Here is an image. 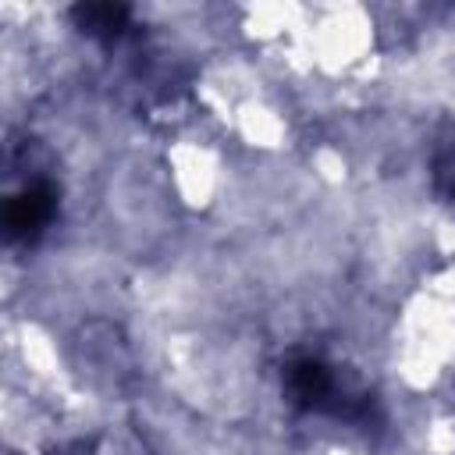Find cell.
Segmentation results:
<instances>
[{
  "mask_svg": "<svg viewBox=\"0 0 455 455\" xmlns=\"http://www.w3.org/2000/svg\"><path fill=\"white\" fill-rule=\"evenodd\" d=\"M284 402L302 412H323L348 423H366L373 398L370 391L355 387L352 377H345L338 366L323 363L320 355H295L281 370Z\"/></svg>",
  "mask_w": 455,
  "mask_h": 455,
  "instance_id": "obj_1",
  "label": "cell"
},
{
  "mask_svg": "<svg viewBox=\"0 0 455 455\" xmlns=\"http://www.w3.org/2000/svg\"><path fill=\"white\" fill-rule=\"evenodd\" d=\"M57 188L46 178L28 181L21 192H14L4 206V235L7 242H36L57 217Z\"/></svg>",
  "mask_w": 455,
  "mask_h": 455,
  "instance_id": "obj_2",
  "label": "cell"
},
{
  "mask_svg": "<svg viewBox=\"0 0 455 455\" xmlns=\"http://www.w3.org/2000/svg\"><path fill=\"white\" fill-rule=\"evenodd\" d=\"M71 25L85 36V39H96V43H114L128 32V21H132V7L128 4H75L68 11Z\"/></svg>",
  "mask_w": 455,
  "mask_h": 455,
  "instance_id": "obj_3",
  "label": "cell"
}]
</instances>
